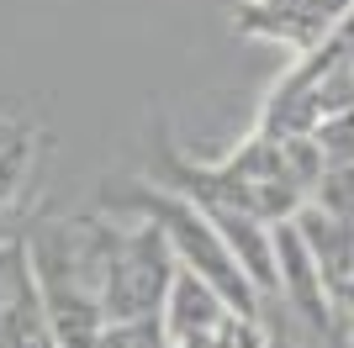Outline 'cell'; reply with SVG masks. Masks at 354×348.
I'll list each match as a JSON object with an SVG mask.
<instances>
[{"mask_svg":"<svg viewBox=\"0 0 354 348\" xmlns=\"http://www.w3.org/2000/svg\"><path fill=\"white\" fill-rule=\"evenodd\" d=\"M317 169H323V159H317L307 132L254 127L233 153H222L212 164L175 159V180L169 185L185 190L201 206H238V211H254L265 222H286L312 195Z\"/></svg>","mask_w":354,"mask_h":348,"instance_id":"1","label":"cell"},{"mask_svg":"<svg viewBox=\"0 0 354 348\" xmlns=\"http://www.w3.org/2000/svg\"><path fill=\"white\" fill-rule=\"evenodd\" d=\"M27 269L37 280L53 343H95L101 338V280H95V253H90L85 217H48L32 232H21Z\"/></svg>","mask_w":354,"mask_h":348,"instance_id":"2","label":"cell"},{"mask_svg":"<svg viewBox=\"0 0 354 348\" xmlns=\"http://www.w3.org/2000/svg\"><path fill=\"white\" fill-rule=\"evenodd\" d=\"M90 253H95V280H101V311L106 322L122 317H159L169 275H175V253L164 243L153 217H85ZM101 322V327H106Z\"/></svg>","mask_w":354,"mask_h":348,"instance_id":"3","label":"cell"},{"mask_svg":"<svg viewBox=\"0 0 354 348\" xmlns=\"http://www.w3.org/2000/svg\"><path fill=\"white\" fill-rule=\"evenodd\" d=\"M344 106H354V11L328 32L323 43L301 48L291 58V69L265 95L259 127L312 132L328 111H344Z\"/></svg>","mask_w":354,"mask_h":348,"instance_id":"4","label":"cell"},{"mask_svg":"<svg viewBox=\"0 0 354 348\" xmlns=\"http://www.w3.org/2000/svg\"><path fill=\"white\" fill-rule=\"evenodd\" d=\"M133 211H143V217L159 222L175 264L196 269V275L207 280V285H217L243 317L259 322V290H254V280L243 275V264L233 259V248H227V238L217 232V222L207 217V206H196L191 195L175 190V185H159V190H138Z\"/></svg>","mask_w":354,"mask_h":348,"instance_id":"5","label":"cell"},{"mask_svg":"<svg viewBox=\"0 0 354 348\" xmlns=\"http://www.w3.org/2000/svg\"><path fill=\"white\" fill-rule=\"evenodd\" d=\"M159 322H164V343H259L265 327L254 317H243L217 285L175 264V275H169V290H164V306H159Z\"/></svg>","mask_w":354,"mask_h":348,"instance_id":"6","label":"cell"},{"mask_svg":"<svg viewBox=\"0 0 354 348\" xmlns=\"http://www.w3.org/2000/svg\"><path fill=\"white\" fill-rule=\"evenodd\" d=\"M265 301L286 306L301 322V333H312V338L339 333V290L323 275V264L312 259V248L301 243L291 217L275 222V296H265Z\"/></svg>","mask_w":354,"mask_h":348,"instance_id":"7","label":"cell"},{"mask_svg":"<svg viewBox=\"0 0 354 348\" xmlns=\"http://www.w3.org/2000/svg\"><path fill=\"white\" fill-rule=\"evenodd\" d=\"M349 11H354V0H243L233 27L243 37L275 43L286 53H301V48L323 43Z\"/></svg>","mask_w":354,"mask_h":348,"instance_id":"8","label":"cell"},{"mask_svg":"<svg viewBox=\"0 0 354 348\" xmlns=\"http://www.w3.org/2000/svg\"><path fill=\"white\" fill-rule=\"evenodd\" d=\"M296 232H301V243L312 248V259L323 264V275L333 280V290L344 285V280L354 275V232L349 227H339L333 217H323L312 201H301L296 206Z\"/></svg>","mask_w":354,"mask_h":348,"instance_id":"9","label":"cell"},{"mask_svg":"<svg viewBox=\"0 0 354 348\" xmlns=\"http://www.w3.org/2000/svg\"><path fill=\"white\" fill-rule=\"evenodd\" d=\"M32 159H37L32 132L27 127H0V222H16V211L27 201Z\"/></svg>","mask_w":354,"mask_h":348,"instance_id":"10","label":"cell"},{"mask_svg":"<svg viewBox=\"0 0 354 348\" xmlns=\"http://www.w3.org/2000/svg\"><path fill=\"white\" fill-rule=\"evenodd\" d=\"M323 217H333L339 227L354 232V164H323L317 180H312V195H307Z\"/></svg>","mask_w":354,"mask_h":348,"instance_id":"11","label":"cell"},{"mask_svg":"<svg viewBox=\"0 0 354 348\" xmlns=\"http://www.w3.org/2000/svg\"><path fill=\"white\" fill-rule=\"evenodd\" d=\"M307 137H312V148H317V159H323V164H354V106L328 111Z\"/></svg>","mask_w":354,"mask_h":348,"instance_id":"12","label":"cell"},{"mask_svg":"<svg viewBox=\"0 0 354 348\" xmlns=\"http://www.w3.org/2000/svg\"><path fill=\"white\" fill-rule=\"evenodd\" d=\"M6 238H21V232H11V222H0V243H6Z\"/></svg>","mask_w":354,"mask_h":348,"instance_id":"13","label":"cell"}]
</instances>
